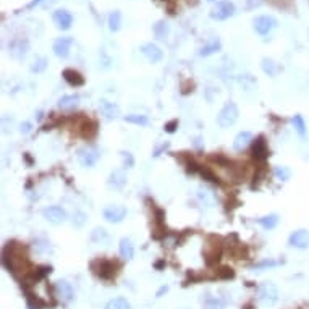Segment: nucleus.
I'll return each instance as SVG.
<instances>
[{
  "instance_id": "f257e3e1",
  "label": "nucleus",
  "mask_w": 309,
  "mask_h": 309,
  "mask_svg": "<svg viewBox=\"0 0 309 309\" xmlns=\"http://www.w3.org/2000/svg\"><path fill=\"white\" fill-rule=\"evenodd\" d=\"M238 107L235 102H227L222 107V110L219 112L217 116V123L222 128H230L235 121L238 120Z\"/></svg>"
},
{
  "instance_id": "f03ea898",
  "label": "nucleus",
  "mask_w": 309,
  "mask_h": 309,
  "mask_svg": "<svg viewBox=\"0 0 309 309\" xmlns=\"http://www.w3.org/2000/svg\"><path fill=\"white\" fill-rule=\"evenodd\" d=\"M258 298L264 306L275 305L278 300V291L277 287L272 282H264L258 290Z\"/></svg>"
},
{
  "instance_id": "7ed1b4c3",
  "label": "nucleus",
  "mask_w": 309,
  "mask_h": 309,
  "mask_svg": "<svg viewBox=\"0 0 309 309\" xmlns=\"http://www.w3.org/2000/svg\"><path fill=\"white\" fill-rule=\"evenodd\" d=\"M233 15H235V5L230 0H220V2L214 5V8L211 11V18L217 21L229 20Z\"/></svg>"
},
{
  "instance_id": "20e7f679",
  "label": "nucleus",
  "mask_w": 309,
  "mask_h": 309,
  "mask_svg": "<svg viewBox=\"0 0 309 309\" xmlns=\"http://www.w3.org/2000/svg\"><path fill=\"white\" fill-rule=\"evenodd\" d=\"M104 219L110 224H120L121 220L126 217V207L120 206V204H115V206H107L104 209Z\"/></svg>"
},
{
  "instance_id": "39448f33",
  "label": "nucleus",
  "mask_w": 309,
  "mask_h": 309,
  "mask_svg": "<svg viewBox=\"0 0 309 309\" xmlns=\"http://www.w3.org/2000/svg\"><path fill=\"white\" fill-rule=\"evenodd\" d=\"M42 215L44 219L47 220V222L54 224V225H60L67 220V212L63 211L62 207L58 206H50V207H45L42 211Z\"/></svg>"
},
{
  "instance_id": "423d86ee",
  "label": "nucleus",
  "mask_w": 309,
  "mask_h": 309,
  "mask_svg": "<svg viewBox=\"0 0 309 309\" xmlns=\"http://www.w3.org/2000/svg\"><path fill=\"white\" fill-rule=\"evenodd\" d=\"M101 154L94 148H83L78 151V160L83 167H94L97 164Z\"/></svg>"
},
{
  "instance_id": "0eeeda50",
  "label": "nucleus",
  "mask_w": 309,
  "mask_h": 309,
  "mask_svg": "<svg viewBox=\"0 0 309 309\" xmlns=\"http://www.w3.org/2000/svg\"><path fill=\"white\" fill-rule=\"evenodd\" d=\"M288 244L298 249H308L309 248V232L305 229L295 230L288 238Z\"/></svg>"
},
{
  "instance_id": "6e6552de",
  "label": "nucleus",
  "mask_w": 309,
  "mask_h": 309,
  "mask_svg": "<svg viewBox=\"0 0 309 309\" xmlns=\"http://www.w3.org/2000/svg\"><path fill=\"white\" fill-rule=\"evenodd\" d=\"M275 26H277V21H275V18H272V16L262 15L254 20V29H256V33L261 34V36L269 34Z\"/></svg>"
},
{
  "instance_id": "1a4fd4ad",
  "label": "nucleus",
  "mask_w": 309,
  "mask_h": 309,
  "mask_svg": "<svg viewBox=\"0 0 309 309\" xmlns=\"http://www.w3.org/2000/svg\"><path fill=\"white\" fill-rule=\"evenodd\" d=\"M54 23L57 25L58 29L67 31V29H70V28H72V25H73V16H72V13H70L68 10L60 8V10H57L54 13Z\"/></svg>"
},
{
  "instance_id": "9d476101",
  "label": "nucleus",
  "mask_w": 309,
  "mask_h": 309,
  "mask_svg": "<svg viewBox=\"0 0 309 309\" xmlns=\"http://www.w3.org/2000/svg\"><path fill=\"white\" fill-rule=\"evenodd\" d=\"M141 52H143V55L148 58V60L151 63H157V62H160L162 60V57H164V52H162V49L159 47V45H155L153 42H148V44H144L143 47H141Z\"/></svg>"
},
{
  "instance_id": "9b49d317",
  "label": "nucleus",
  "mask_w": 309,
  "mask_h": 309,
  "mask_svg": "<svg viewBox=\"0 0 309 309\" xmlns=\"http://www.w3.org/2000/svg\"><path fill=\"white\" fill-rule=\"evenodd\" d=\"M55 290H57L58 298H60L63 303H70L75 298V290L72 287V283L67 280H58L55 285Z\"/></svg>"
},
{
  "instance_id": "f8f14e48",
  "label": "nucleus",
  "mask_w": 309,
  "mask_h": 309,
  "mask_svg": "<svg viewBox=\"0 0 309 309\" xmlns=\"http://www.w3.org/2000/svg\"><path fill=\"white\" fill-rule=\"evenodd\" d=\"M99 112L106 120H114L120 115V107L110 101H101L99 102Z\"/></svg>"
},
{
  "instance_id": "ddd939ff",
  "label": "nucleus",
  "mask_w": 309,
  "mask_h": 309,
  "mask_svg": "<svg viewBox=\"0 0 309 309\" xmlns=\"http://www.w3.org/2000/svg\"><path fill=\"white\" fill-rule=\"evenodd\" d=\"M73 39L72 38H60L54 42V54L58 58H67L70 55V49H72Z\"/></svg>"
},
{
  "instance_id": "4468645a",
  "label": "nucleus",
  "mask_w": 309,
  "mask_h": 309,
  "mask_svg": "<svg viewBox=\"0 0 309 309\" xmlns=\"http://www.w3.org/2000/svg\"><path fill=\"white\" fill-rule=\"evenodd\" d=\"M97 264H99V270H96V273L101 278L109 280V278H112L115 275V262L101 259V261H97Z\"/></svg>"
},
{
  "instance_id": "2eb2a0df",
  "label": "nucleus",
  "mask_w": 309,
  "mask_h": 309,
  "mask_svg": "<svg viewBox=\"0 0 309 309\" xmlns=\"http://www.w3.org/2000/svg\"><path fill=\"white\" fill-rule=\"evenodd\" d=\"M253 141V135L249 131H241L238 133L235 141H233V149L238 151V153H241V151H244L249 146V143Z\"/></svg>"
},
{
  "instance_id": "dca6fc26",
  "label": "nucleus",
  "mask_w": 309,
  "mask_h": 309,
  "mask_svg": "<svg viewBox=\"0 0 309 309\" xmlns=\"http://www.w3.org/2000/svg\"><path fill=\"white\" fill-rule=\"evenodd\" d=\"M63 79H65L70 86H75V87L84 84V78L81 77V73H78L77 70H72V68L63 70Z\"/></svg>"
},
{
  "instance_id": "f3484780",
  "label": "nucleus",
  "mask_w": 309,
  "mask_h": 309,
  "mask_svg": "<svg viewBox=\"0 0 309 309\" xmlns=\"http://www.w3.org/2000/svg\"><path fill=\"white\" fill-rule=\"evenodd\" d=\"M78 104H79L78 94H68L58 99V109L60 110H73L78 107Z\"/></svg>"
},
{
  "instance_id": "a211bd4d",
  "label": "nucleus",
  "mask_w": 309,
  "mask_h": 309,
  "mask_svg": "<svg viewBox=\"0 0 309 309\" xmlns=\"http://www.w3.org/2000/svg\"><path fill=\"white\" fill-rule=\"evenodd\" d=\"M126 185V173L123 170H115L109 177V186L115 190H121Z\"/></svg>"
},
{
  "instance_id": "6ab92c4d",
  "label": "nucleus",
  "mask_w": 309,
  "mask_h": 309,
  "mask_svg": "<svg viewBox=\"0 0 309 309\" xmlns=\"http://www.w3.org/2000/svg\"><path fill=\"white\" fill-rule=\"evenodd\" d=\"M120 256L126 261H131L135 258V246H133L131 240H128V238H121L120 240Z\"/></svg>"
},
{
  "instance_id": "aec40b11",
  "label": "nucleus",
  "mask_w": 309,
  "mask_h": 309,
  "mask_svg": "<svg viewBox=\"0 0 309 309\" xmlns=\"http://www.w3.org/2000/svg\"><path fill=\"white\" fill-rule=\"evenodd\" d=\"M258 222H259V225H261L264 230H272V229H275L277 224H278V215H277V214L264 215V217L258 219Z\"/></svg>"
},
{
  "instance_id": "412c9836",
  "label": "nucleus",
  "mask_w": 309,
  "mask_h": 309,
  "mask_svg": "<svg viewBox=\"0 0 309 309\" xmlns=\"http://www.w3.org/2000/svg\"><path fill=\"white\" fill-rule=\"evenodd\" d=\"M291 123H293L296 133L301 136V138H306L308 135V130H306V123H305V118H303V115L296 114L293 118H291Z\"/></svg>"
},
{
  "instance_id": "4be33fe9",
  "label": "nucleus",
  "mask_w": 309,
  "mask_h": 309,
  "mask_svg": "<svg viewBox=\"0 0 309 309\" xmlns=\"http://www.w3.org/2000/svg\"><path fill=\"white\" fill-rule=\"evenodd\" d=\"M123 120L128 121V123H133V125H138V126H146L149 123V118L143 114H130V115H125Z\"/></svg>"
},
{
  "instance_id": "5701e85b",
  "label": "nucleus",
  "mask_w": 309,
  "mask_h": 309,
  "mask_svg": "<svg viewBox=\"0 0 309 309\" xmlns=\"http://www.w3.org/2000/svg\"><path fill=\"white\" fill-rule=\"evenodd\" d=\"M168 31H170V26H168L167 21H157L154 25V34L157 39L164 40L168 36Z\"/></svg>"
},
{
  "instance_id": "b1692460",
  "label": "nucleus",
  "mask_w": 309,
  "mask_h": 309,
  "mask_svg": "<svg viewBox=\"0 0 309 309\" xmlns=\"http://www.w3.org/2000/svg\"><path fill=\"white\" fill-rule=\"evenodd\" d=\"M262 70H264V73L269 75V77H275L280 67H278L272 58H264V60H262Z\"/></svg>"
},
{
  "instance_id": "393cba45",
  "label": "nucleus",
  "mask_w": 309,
  "mask_h": 309,
  "mask_svg": "<svg viewBox=\"0 0 309 309\" xmlns=\"http://www.w3.org/2000/svg\"><path fill=\"white\" fill-rule=\"evenodd\" d=\"M121 26V13L118 10H114L109 15V29L110 31H118Z\"/></svg>"
},
{
  "instance_id": "a878e982",
  "label": "nucleus",
  "mask_w": 309,
  "mask_h": 309,
  "mask_svg": "<svg viewBox=\"0 0 309 309\" xmlns=\"http://www.w3.org/2000/svg\"><path fill=\"white\" fill-rule=\"evenodd\" d=\"M106 309H131V305L126 298H114L106 305Z\"/></svg>"
},
{
  "instance_id": "bb28decb",
  "label": "nucleus",
  "mask_w": 309,
  "mask_h": 309,
  "mask_svg": "<svg viewBox=\"0 0 309 309\" xmlns=\"http://www.w3.org/2000/svg\"><path fill=\"white\" fill-rule=\"evenodd\" d=\"M219 50H220V40L215 39V40H212V42H209V44L204 45V47L199 50V55L201 57H207V55L215 54V52H219Z\"/></svg>"
},
{
  "instance_id": "cd10ccee",
  "label": "nucleus",
  "mask_w": 309,
  "mask_h": 309,
  "mask_svg": "<svg viewBox=\"0 0 309 309\" xmlns=\"http://www.w3.org/2000/svg\"><path fill=\"white\" fill-rule=\"evenodd\" d=\"M204 309H224V303L217 296L207 295L206 300H204Z\"/></svg>"
},
{
  "instance_id": "c85d7f7f",
  "label": "nucleus",
  "mask_w": 309,
  "mask_h": 309,
  "mask_svg": "<svg viewBox=\"0 0 309 309\" xmlns=\"http://www.w3.org/2000/svg\"><path fill=\"white\" fill-rule=\"evenodd\" d=\"M254 154H256V157H262V159H264V157L269 154L264 138H259L258 141L254 143Z\"/></svg>"
},
{
  "instance_id": "c756f323",
  "label": "nucleus",
  "mask_w": 309,
  "mask_h": 309,
  "mask_svg": "<svg viewBox=\"0 0 309 309\" xmlns=\"http://www.w3.org/2000/svg\"><path fill=\"white\" fill-rule=\"evenodd\" d=\"M273 175H275V178L280 180V182H287V180H290V177H291V170L288 167H275Z\"/></svg>"
},
{
  "instance_id": "7c9ffc66",
  "label": "nucleus",
  "mask_w": 309,
  "mask_h": 309,
  "mask_svg": "<svg viewBox=\"0 0 309 309\" xmlns=\"http://www.w3.org/2000/svg\"><path fill=\"white\" fill-rule=\"evenodd\" d=\"M45 67H47V60H45L44 57H39L36 58V62H34V65L31 67V72L33 73H42Z\"/></svg>"
},
{
  "instance_id": "2f4dec72",
  "label": "nucleus",
  "mask_w": 309,
  "mask_h": 309,
  "mask_svg": "<svg viewBox=\"0 0 309 309\" xmlns=\"http://www.w3.org/2000/svg\"><path fill=\"white\" fill-rule=\"evenodd\" d=\"M107 240H109V235L104 229H96L94 232H92V241L102 243V241H107Z\"/></svg>"
},
{
  "instance_id": "473e14b6",
  "label": "nucleus",
  "mask_w": 309,
  "mask_h": 309,
  "mask_svg": "<svg viewBox=\"0 0 309 309\" xmlns=\"http://www.w3.org/2000/svg\"><path fill=\"white\" fill-rule=\"evenodd\" d=\"M278 264H280L278 261L269 259V261H262V262H259V264H254V266H253V269H264V267H275V266H278Z\"/></svg>"
},
{
  "instance_id": "72a5a7b5",
  "label": "nucleus",
  "mask_w": 309,
  "mask_h": 309,
  "mask_svg": "<svg viewBox=\"0 0 309 309\" xmlns=\"http://www.w3.org/2000/svg\"><path fill=\"white\" fill-rule=\"evenodd\" d=\"M121 157H123L125 167H133V165H135V159H133L131 153H126V151H123V153H121Z\"/></svg>"
},
{
  "instance_id": "f704fd0d",
  "label": "nucleus",
  "mask_w": 309,
  "mask_h": 309,
  "mask_svg": "<svg viewBox=\"0 0 309 309\" xmlns=\"http://www.w3.org/2000/svg\"><path fill=\"white\" fill-rule=\"evenodd\" d=\"M168 148H170V143H162L160 146H157V148L154 149V153H153V155L154 157H159L162 153H164V151H167Z\"/></svg>"
},
{
  "instance_id": "c9c22d12",
  "label": "nucleus",
  "mask_w": 309,
  "mask_h": 309,
  "mask_svg": "<svg viewBox=\"0 0 309 309\" xmlns=\"http://www.w3.org/2000/svg\"><path fill=\"white\" fill-rule=\"evenodd\" d=\"M177 125H178V121H177V120H173V121H170L168 125H165V130H167L168 133H173V131H175V126H177Z\"/></svg>"
},
{
  "instance_id": "e433bc0d",
  "label": "nucleus",
  "mask_w": 309,
  "mask_h": 309,
  "mask_svg": "<svg viewBox=\"0 0 309 309\" xmlns=\"http://www.w3.org/2000/svg\"><path fill=\"white\" fill-rule=\"evenodd\" d=\"M29 131H31V123L25 121V123L21 125V133H25V135H26V133H29Z\"/></svg>"
},
{
  "instance_id": "4c0bfd02",
  "label": "nucleus",
  "mask_w": 309,
  "mask_h": 309,
  "mask_svg": "<svg viewBox=\"0 0 309 309\" xmlns=\"http://www.w3.org/2000/svg\"><path fill=\"white\" fill-rule=\"evenodd\" d=\"M44 0H31V3L28 5V8H34L36 7V5H39V3H42Z\"/></svg>"
},
{
  "instance_id": "58836bf2",
  "label": "nucleus",
  "mask_w": 309,
  "mask_h": 309,
  "mask_svg": "<svg viewBox=\"0 0 309 309\" xmlns=\"http://www.w3.org/2000/svg\"><path fill=\"white\" fill-rule=\"evenodd\" d=\"M167 291H168V287H162L159 291H157V298H160V296L164 295V293H167Z\"/></svg>"
},
{
  "instance_id": "ea45409f",
  "label": "nucleus",
  "mask_w": 309,
  "mask_h": 309,
  "mask_svg": "<svg viewBox=\"0 0 309 309\" xmlns=\"http://www.w3.org/2000/svg\"><path fill=\"white\" fill-rule=\"evenodd\" d=\"M207 2H215V0H207Z\"/></svg>"
}]
</instances>
